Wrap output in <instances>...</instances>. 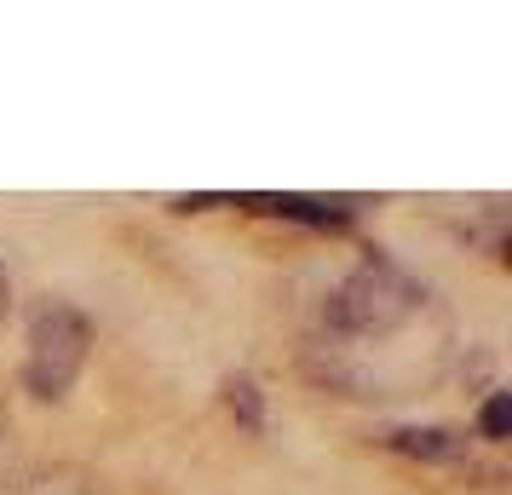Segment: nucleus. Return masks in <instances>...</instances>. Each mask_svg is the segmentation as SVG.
<instances>
[{
    "mask_svg": "<svg viewBox=\"0 0 512 495\" xmlns=\"http://www.w3.org/2000/svg\"><path fill=\"white\" fill-rule=\"evenodd\" d=\"M420 311H426V283H420L415 271H403L392 254L374 248L369 260L357 265V271H346L340 288L323 300V334H328V346L351 352L363 340L397 334L403 323H415Z\"/></svg>",
    "mask_w": 512,
    "mask_h": 495,
    "instance_id": "obj_1",
    "label": "nucleus"
},
{
    "mask_svg": "<svg viewBox=\"0 0 512 495\" xmlns=\"http://www.w3.org/2000/svg\"><path fill=\"white\" fill-rule=\"evenodd\" d=\"M93 352V317L70 300H41L29 311V334H24V386L35 398L58 403L70 392Z\"/></svg>",
    "mask_w": 512,
    "mask_h": 495,
    "instance_id": "obj_2",
    "label": "nucleus"
},
{
    "mask_svg": "<svg viewBox=\"0 0 512 495\" xmlns=\"http://www.w3.org/2000/svg\"><path fill=\"white\" fill-rule=\"evenodd\" d=\"M231 202L248 213L288 219V225H311V231H340L363 208L357 196H305V190H248V196H231Z\"/></svg>",
    "mask_w": 512,
    "mask_h": 495,
    "instance_id": "obj_3",
    "label": "nucleus"
},
{
    "mask_svg": "<svg viewBox=\"0 0 512 495\" xmlns=\"http://www.w3.org/2000/svg\"><path fill=\"white\" fill-rule=\"evenodd\" d=\"M380 444L409 455V461H426V467H455V461L472 455V438L455 432V426H392Z\"/></svg>",
    "mask_w": 512,
    "mask_h": 495,
    "instance_id": "obj_4",
    "label": "nucleus"
},
{
    "mask_svg": "<svg viewBox=\"0 0 512 495\" xmlns=\"http://www.w3.org/2000/svg\"><path fill=\"white\" fill-rule=\"evenodd\" d=\"M225 409H231V421L242 426V432H265V392H259L254 375H231L225 380Z\"/></svg>",
    "mask_w": 512,
    "mask_h": 495,
    "instance_id": "obj_5",
    "label": "nucleus"
},
{
    "mask_svg": "<svg viewBox=\"0 0 512 495\" xmlns=\"http://www.w3.org/2000/svg\"><path fill=\"white\" fill-rule=\"evenodd\" d=\"M512 426V392H489L484 403H478V438L484 444H501Z\"/></svg>",
    "mask_w": 512,
    "mask_h": 495,
    "instance_id": "obj_6",
    "label": "nucleus"
},
{
    "mask_svg": "<svg viewBox=\"0 0 512 495\" xmlns=\"http://www.w3.org/2000/svg\"><path fill=\"white\" fill-rule=\"evenodd\" d=\"M6 472H12V415L0 409V495H6Z\"/></svg>",
    "mask_w": 512,
    "mask_h": 495,
    "instance_id": "obj_7",
    "label": "nucleus"
},
{
    "mask_svg": "<svg viewBox=\"0 0 512 495\" xmlns=\"http://www.w3.org/2000/svg\"><path fill=\"white\" fill-rule=\"evenodd\" d=\"M6 306H12V283H6V265H0V317H6Z\"/></svg>",
    "mask_w": 512,
    "mask_h": 495,
    "instance_id": "obj_8",
    "label": "nucleus"
},
{
    "mask_svg": "<svg viewBox=\"0 0 512 495\" xmlns=\"http://www.w3.org/2000/svg\"><path fill=\"white\" fill-rule=\"evenodd\" d=\"M41 495H81L75 484H52V490H41Z\"/></svg>",
    "mask_w": 512,
    "mask_h": 495,
    "instance_id": "obj_9",
    "label": "nucleus"
}]
</instances>
